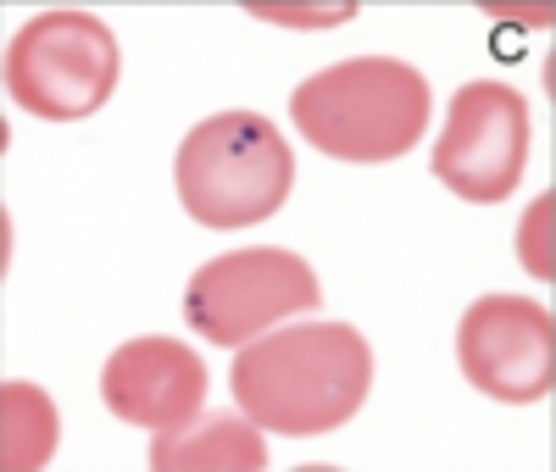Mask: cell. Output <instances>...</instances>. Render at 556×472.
<instances>
[{
    "mask_svg": "<svg viewBox=\"0 0 556 472\" xmlns=\"http://www.w3.org/2000/svg\"><path fill=\"white\" fill-rule=\"evenodd\" d=\"M306 145L334 162H395L429 128V78L395 56H351L290 94Z\"/></svg>",
    "mask_w": 556,
    "mask_h": 472,
    "instance_id": "cell-2",
    "label": "cell"
},
{
    "mask_svg": "<svg viewBox=\"0 0 556 472\" xmlns=\"http://www.w3.org/2000/svg\"><path fill=\"white\" fill-rule=\"evenodd\" d=\"M151 467L156 472H256L267 467V445L251 417L217 411L201 422H184L173 434H156Z\"/></svg>",
    "mask_w": 556,
    "mask_h": 472,
    "instance_id": "cell-9",
    "label": "cell"
},
{
    "mask_svg": "<svg viewBox=\"0 0 556 472\" xmlns=\"http://www.w3.org/2000/svg\"><path fill=\"white\" fill-rule=\"evenodd\" d=\"M551 340H556V317L540 301L484 295L468 306V317L456 328V361L479 395L506 400V406H529V400L551 395V384H556Z\"/></svg>",
    "mask_w": 556,
    "mask_h": 472,
    "instance_id": "cell-7",
    "label": "cell"
},
{
    "mask_svg": "<svg viewBox=\"0 0 556 472\" xmlns=\"http://www.w3.org/2000/svg\"><path fill=\"white\" fill-rule=\"evenodd\" d=\"M240 411L285 439L334 434L374 390V350L351 322H301L251 340L228 372Z\"/></svg>",
    "mask_w": 556,
    "mask_h": 472,
    "instance_id": "cell-1",
    "label": "cell"
},
{
    "mask_svg": "<svg viewBox=\"0 0 556 472\" xmlns=\"http://www.w3.org/2000/svg\"><path fill=\"white\" fill-rule=\"evenodd\" d=\"M178 201L206 228H251L290 201L295 151L262 112H217L178 145Z\"/></svg>",
    "mask_w": 556,
    "mask_h": 472,
    "instance_id": "cell-3",
    "label": "cell"
},
{
    "mask_svg": "<svg viewBox=\"0 0 556 472\" xmlns=\"http://www.w3.org/2000/svg\"><path fill=\"white\" fill-rule=\"evenodd\" d=\"M0 467L7 472H34L51 461L56 439H62V422H56V406L39 384H7L0 390Z\"/></svg>",
    "mask_w": 556,
    "mask_h": 472,
    "instance_id": "cell-10",
    "label": "cell"
},
{
    "mask_svg": "<svg viewBox=\"0 0 556 472\" xmlns=\"http://www.w3.org/2000/svg\"><path fill=\"white\" fill-rule=\"evenodd\" d=\"M101 395H106L112 417L134 422V429L173 434L201 417L206 367L190 345H178L167 334H146V340H128L112 350V361L101 372Z\"/></svg>",
    "mask_w": 556,
    "mask_h": 472,
    "instance_id": "cell-8",
    "label": "cell"
},
{
    "mask_svg": "<svg viewBox=\"0 0 556 472\" xmlns=\"http://www.w3.org/2000/svg\"><path fill=\"white\" fill-rule=\"evenodd\" d=\"M117 34L89 12H39L7 44V94L45 117V123H78L101 112L117 89Z\"/></svg>",
    "mask_w": 556,
    "mask_h": 472,
    "instance_id": "cell-4",
    "label": "cell"
},
{
    "mask_svg": "<svg viewBox=\"0 0 556 472\" xmlns=\"http://www.w3.org/2000/svg\"><path fill=\"white\" fill-rule=\"evenodd\" d=\"M523 162H529V101L495 78L462 84L451 94L445 133L434 145V178L462 201L495 206L518 189Z\"/></svg>",
    "mask_w": 556,
    "mask_h": 472,
    "instance_id": "cell-6",
    "label": "cell"
},
{
    "mask_svg": "<svg viewBox=\"0 0 556 472\" xmlns=\"http://www.w3.org/2000/svg\"><path fill=\"white\" fill-rule=\"evenodd\" d=\"M317 301H323L317 272L295 251L251 245V251L206 261L190 278V290H184V317H190V328L206 345L235 350V345L256 340L273 322L317 311Z\"/></svg>",
    "mask_w": 556,
    "mask_h": 472,
    "instance_id": "cell-5",
    "label": "cell"
}]
</instances>
